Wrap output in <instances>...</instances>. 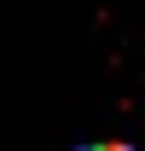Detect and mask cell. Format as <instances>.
<instances>
[{
	"label": "cell",
	"mask_w": 145,
	"mask_h": 151,
	"mask_svg": "<svg viewBox=\"0 0 145 151\" xmlns=\"http://www.w3.org/2000/svg\"><path fill=\"white\" fill-rule=\"evenodd\" d=\"M87 151H134V145H116V139H105V145H87Z\"/></svg>",
	"instance_id": "cell-1"
}]
</instances>
